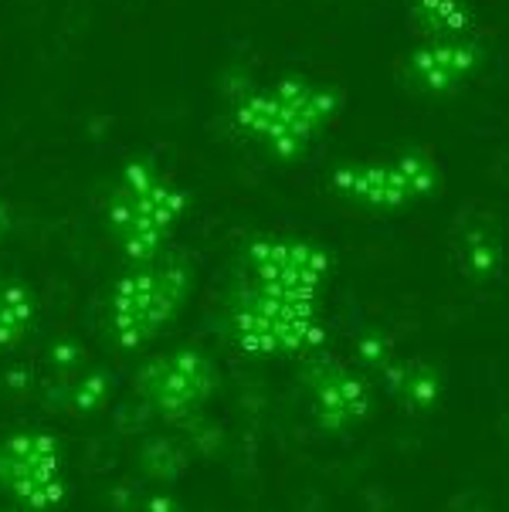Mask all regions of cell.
<instances>
[{
  "mask_svg": "<svg viewBox=\"0 0 509 512\" xmlns=\"http://www.w3.org/2000/svg\"><path fill=\"white\" fill-rule=\"evenodd\" d=\"M340 112V92L289 75L269 89H248L235 102V129L275 160H299Z\"/></svg>",
  "mask_w": 509,
  "mask_h": 512,
  "instance_id": "6da1fadb",
  "label": "cell"
},
{
  "mask_svg": "<svg viewBox=\"0 0 509 512\" xmlns=\"http://www.w3.org/2000/svg\"><path fill=\"white\" fill-rule=\"evenodd\" d=\"M191 197L153 160H129L109 194V228L126 262H150L167 251Z\"/></svg>",
  "mask_w": 509,
  "mask_h": 512,
  "instance_id": "7a4b0ae2",
  "label": "cell"
},
{
  "mask_svg": "<svg viewBox=\"0 0 509 512\" xmlns=\"http://www.w3.org/2000/svg\"><path fill=\"white\" fill-rule=\"evenodd\" d=\"M194 289V275L177 255L133 262L109 295V329L123 350H140L180 316Z\"/></svg>",
  "mask_w": 509,
  "mask_h": 512,
  "instance_id": "3957f363",
  "label": "cell"
},
{
  "mask_svg": "<svg viewBox=\"0 0 509 512\" xmlns=\"http://www.w3.org/2000/svg\"><path fill=\"white\" fill-rule=\"evenodd\" d=\"M442 184L435 156L425 153L421 146H411L398 156L387 160H357L343 163L330 173V187L336 197L350 201L364 211H404V207L425 201Z\"/></svg>",
  "mask_w": 509,
  "mask_h": 512,
  "instance_id": "277c9868",
  "label": "cell"
},
{
  "mask_svg": "<svg viewBox=\"0 0 509 512\" xmlns=\"http://www.w3.org/2000/svg\"><path fill=\"white\" fill-rule=\"evenodd\" d=\"M231 329L241 350L262 353V357L303 353L323 340L316 302L252 289V285H241V295L231 309Z\"/></svg>",
  "mask_w": 509,
  "mask_h": 512,
  "instance_id": "5b68a950",
  "label": "cell"
},
{
  "mask_svg": "<svg viewBox=\"0 0 509 512\" xmlns=\"http://www.w3.org/2000/svg\"><path fill=\"white\" fill-rule=\"evenodd\" d=\"M245 285L319 302L330 275V251L303 238H258L245 248Z\"/></svg>",
  "mask_w": 509,
  "mask_h": 512,
  "instance_id": "8992f818",
  "label": "cell"
},
{
  "mask_svg": "<svg viewBox=\"0 0 509 512\" xmlns=\"http://www.w3.org/2000/svg\"><path fill=\"white\" fill-rule=\"evenodd\" d=\"M0 489L24 509H51L65 496L58 441L41 431H17L0 441Z\"/></svg>",
  "mask_w": 509,
  "mask_h": 512,
  "instance_id": "52a82bcc",
  "label": "cell"
},
{
  "mask_svg": "<svg viewBox=\"0 0 509 512\" xmlns=\"http://www.w3.org/2000/svg\"><path fill=\"white\" fill-rule=\"evenodd\" d=\"M218 387V373L201 350L180 346L163 357L150 360L140 377L146 404L167 421H187L211 401Z\"/></svg>",
  "mask_w": 509,
  "mask_h": 512,
  "instance_id": "ba28073f",
  "label": "cell"
},
{
  "mask_svg": "<svg viewBox=\"0 0 509 512\" xmlns=\"http://www.w3.org/2000/svg\"><path fill=\"white\" fill-rule=\"evenodd\" d=\"M486 62V48L476 38H425V45L411 51L408 65V85L425 95H452L462 89L472 75H479Z\"/></svg>",
  "mask_w": 509,
  "mask_h": 512,
  "instance_id": "9c48e42d",
  "label": "cell"
},
{
  "mask_svg": "<svg viewBox=\"0 0 509 512\" xmlns=\"http://www.w3.org/2000/svg\"><path fill=\"white\" fill-rule=\"evenodd\" d=\"M316 421L326 431H343L350 424L364 421L370 411V394L343 363H319L309 377Z\"/></svg>",
  "mask_w": 509,
  "mask_h": 512,
  "instance_id": "30bf717a",
  "label": "cell"
},
{
  "mask_svg": "<svg viewBox=\"0 0 509 512\" xmlns=\"http://www.w3.org/2000/svg\"><path fill=\"white\" fill-rule=\"evenodd\" d=\"M411 21L425 38H465L476 17L465 0H411Z\"/></svg>",
  "mask_w": 509,
  "mask_h": 512,
  "instance_id": "8fae6325",
  "label": "cell"
},
{
  "mask_svg": "<svg viewBox=\"0 0 509 512\" xmlns=\"http://www.w3.org/2000/svg\"><path fill=\"white\" fill-rule=\"evenodd\" d=\"M34 323V299L17 282H0V350H11Z\"/></svg>",
  "mask_w": 509,
  "mask_h": 512,
  "instance_id": "7c38bea8",
  "label": "cell"
},
{
  "mask_svg": "<svg viewBox=\"0 0 509 512\" xmlns=\"http://www.w3.org/2000/svg\"><path fill=\"white\" fill-rule=\"evenodd\" d=\"M462 268L472 279H489L503 262V245H499L496 231L489 228H469L462 231V248H459Z\"/></svg>",
  "mask_w": 509,
  "mask_h": 512,
  "instance_id": "4fadbf2b",
  "label": "cell"
},
{
  "mask_svg": "<svg viewBox=\"0 0 509 512\" xmlns=\"http://www.w3.org/2000/svg\"><path fill=\"white\" fill-rule=\"evenodd\" d=\"M387 380L391 390L401 397L408 407H431L438 401V377L428 367H387Z\"/></svg>",
  "mask_w": 509,
  "mask_h": 512,
  "instance_id": "5bb4252c",
  "label": "cell"
},
{
  "mask_svg": "<svg viewBox=\"0 0 509 512\" xmlns=\"http://www.w3.org/2000/svg\"><path fill=\"white\" fill-rule=\"evenodd\" d=\"M150 512H180L174 502L170 499H153V506H150Z\"/></svg>",
  "mask_w": 509,
  "mask_h": 512,
  "instance_id": "9a60e30c",
  "label": "cell"
}]
</instances>
